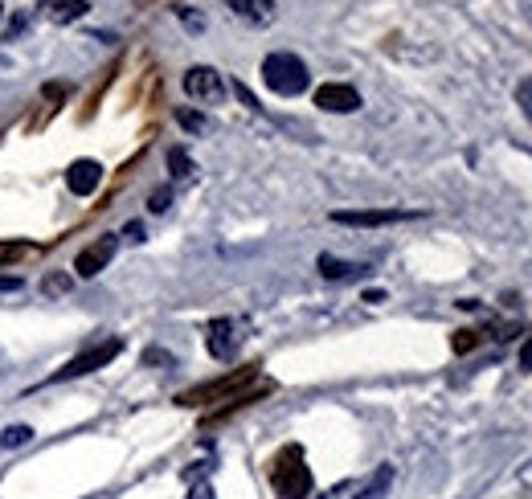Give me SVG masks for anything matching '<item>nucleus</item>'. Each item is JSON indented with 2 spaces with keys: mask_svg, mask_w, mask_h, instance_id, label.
<instances>
[{
  "mask_svg": "<svg viewBox=\"0 0 532 499\" xmlns=\"http://www.w3.org/2000/svg\"><path fill=\"white\" fill-rule=\"evenodd\" d=\"M262 82L275 90L279 99H295L307 90V82H312V74H307V66L295 58V54H271L262 62Z\"/></svg>",
  "mask_w": 532,
  "mask_h": 499,
  "instance_id": "1",
  "label": "nucleus"
},
{
  "mask_svg": "<svg viewBox=\"0 0 532 499\" xmlns=\"http://www.w3.org/2000/svg\"><path fill=\"white\" fill-rule=\"evenodd\" d=\"M271 483H275V491L283 499H307V491H312V471L303 467V450L299 446H287L283 455L275 459Z\"/></svg>",
  "mask_w": 532,
  "mask_h": 499,
  "instance_id": "2",
  "label": "nucleus"
},
{
  "mask_svg": "<svg viewBox=\"0 0 532 499\" xmlns=\"http://www.w3.org/2000/svg\"><path fill=\"white\" fill-rule=\"evenodd\" d=\"M123 352V340H103V344H95V348H86V352H78L74 360H66V365L54 373V381H74V377H86V373H95V369H103V365H111V360Z\"/></svg>",
  "mask_w": 532,
  "mask_h": 499,
  "instance_id": "3",
  "label": "nucleus"
},
{
  "mask_svg": "<svg viewBox=\"0 0 532 499\" xmlns=\"http://www.w3.org/2000/svg\"><path fill=\"white\" fill-rule=\"evenodd\" d=\"M185 95L197 103H221L226 99V82H221V74L213 66H193L185 74Z\"/></svg>",
  "mask_w": 532,
  "mask_h": 499,
  "instance_id": "4",
  "label": "nucleus"
},
{
  "mask_svg": "<svg viewBox=\"0 0 532 499\" xmlns=\"http://www.w3.org/2000/svg\"><path fill=\"white\" fill-rule=\"evenodd\" d=\"M115 234H107V238H99V242H91V246H86L82 254H78V262H74V270H78V275L82 279H95L99 275V270H107V262L115 258Z\"/></svg>",
  "mask_w": 532,
  "mask_h": 499,
  "instance_id": "5",
  "label": "nucleus"
},
{
  "mask_svg": "<svg viewBox=\"0 0 532 499\" xmlns=\"http://www.w3.org/2000/svg\"><path fill=\"white\" fill-rule=\"evenodd\" d=\"M316 107H324V111H332V115H348V111L361 107V95H357L352 86H344V82H324V86L316 90Z\"/></svg>",
  "mask_w": 532,
  "mask_h": 499,
  "instance_id": "6",
  "label": "nucleus"
},
{
  "mask_svg": "<svg viewBox=\"0 0 532 499\" xmlns=\"http://www.w3.org/2000/svg\"><path fill=\"white\" fill-rule=\"evenodd\" d=\"M418 213H406V209H336L332 221L340 225H393V221H410Z\"/></svg>",
  "mask_w": 532,
  "mask_h": 499,
  "instance_id": "7",
  "label": "nucleus"
},
{
  "mask_svg": "<svg viewBox=\"0 0 532 499\" xmlns=\"http://www.w3.org/2000/svg\"><path fill=\"white\" fill-rule=\"evenodd\" d=\"M99 180H103V164L99 160H74L70 172H66V185L74 197H91L99 189Z\"/></svg>",
  "mask_w": 532,
  "mask_h": 499,
  "instance_id": "8",
  "label": "nucleus"
},
{
  "mask_svg": "<svg viewBox=\"0 0 532 499\" xmlns=\"http://www.w3.org/2000/svg\"><path fill=\"white\" fill-rule=\"evenodd\" d=\"M205 344H209V356L213 360H234L238 356V332H234V324L230 320H213Z\"/></svg>",
  "mask_w": 532,
  "mask_h": 499,
  "instance_id": "9",
  "label": "nucleus"
},
{
  "mask_svg": "<svg viewBox=\"0 0 532 499\" xmlns=\"http://www.w3.org/2000/svg\"><path fill=\"white\" fill-rule=\"evenodd\" d=\"M250 377H254V369H242V373H234V377H226V381L201 385V389L185 393V397H181V405H201V401H209V397H230V393H234V389H242Z\"/></svg>",
  "mask_w": 532,
  "mask_h": 499,
  "instance_id": "10",
  "label": "nucleus"
},
{
  "mask_svg": "<svg viewBox=\"0 0 532 499\" xmlns=\"http://www.w3.org/2000/svg\"><path fill=\"white\" fill-rule=\"evenodd\" d=\"M226 5L250 25H271L275 21V0H226Z\"/></svg>",
  "mask_w": 532,
  "mask_h": 499,
  "instance_id": "11",
  "label": "nucleus"
},
{
  "mask_svg": "<svg viewBox=\"0 0 532 499\" xmlns=\"http://www.w3.org/2000/svg\"><path fill=\"white\" fill-rule=\"evenodd\" d=\"M41 9H46V17L50 21H58V25H70V21H78L86 9V0H41Z\"/></svg>",
  "mask_w": 532,
  "mask_h": 499,
  "instance_id": "12",
  "label": "nucleus"
},
{
  "mask_svg": "<svg viewBox=\"0 0 532 499\" xmlns=\"http://www.w3.org/2000/svg\"><path fill=\"white\" fill-rule=\"evenodd\" d=\"M320 275H324V279H357V275H365V266L340 262V258H332V254H320Z\"/></svg>",
  "mask_w": 532,
  "mask_h": 499,
  "instance_id": "13",
  "label": "nucleus"
},
{
  "mask_svg": "<svg viewBox=\"0 0 532 499\" xmlns=\"http://www.w3.org/2000/svg\"><path fill=\"white\" fill-rule=\"evenodd\" d=\"M168 172H172L176 180H189V176H193V160H189V152L172 148V152H168Z\"/></svg>",
  "mask_w": 532,
  "mask_h": 499,
  "instance_id": "14",
  "label": "nucleus"
},
{
  "mask_svg": "<svg viewBox=\"0 0 532 499\" xmlns=\"http://www.w3.org/2000/svg\"><path fill=\"white\" fill-rule=\"evenodd\" d=\"M389 483H393V467H381V471H377V479H373V483H369L357 499H381V495L389 491Z\"/></svg>",
  "mask_w": 532,
  "mask_h": 499,
  "instance_id": "15",
  "label": "nucleus"
},
{
  "mask_svg": "<svg viewBox=\"0 0 532 499\" xmlns=\"http://www.w3.org/2000/svg\"><path fill=\"white\" fill-rule=\"evenodd\" d=\"M29 438H33V430H29V426H9L5 434H0V446L13 450V446H25Z\"/></svg>",
  "mask_w": 532,
  "mask_h": 499,
  "instance_id": "16",
  "label": "nucleus"
},
{
  "mask_svg": "<svg viewBox=\"0 0 532 499\" xmlns=\"http://www.w3.org/2000/svg\"><path fill=\"white\" fill-rule=\"evenodd\" d=\"M516 103H520V111L532 119V78H524V82L516 86Z\"/></svg>",
  "mask_w": 532,
  "mask_h": 499,
  "instance_id": "17",
  "label": "nucleus"
},
{
  "mask_svg": "<svg viewBox=\"0 0 532 499\" xmlns=\"http://www.w3.org/2000/svg\"><path fill=\"white\" fill-rule=\"evenodd\" d=\"M176 123H181V127H189V131H201V127H205V119H201L197 111H185V107L176 111Z\"/></svg>",
  "mask_w": 532,
  "mask_h": 499,
  "instance_id": "18",
  "label": "nucleus"
},
{
  "mask_svg": "<svg viewBox=\"0 0 532 499\" xmlns=\"http://www.w3.org/2000/svg\"><path fill=\"white\" fill-rule=\"evenodd\" d=\"M41 291H46V295H66V291H70V279H62V275H50L46 283H41Z\"/></svg>",
  "mask_w": 532,
  "mask_h": 499,
  "instance_id": "19",
  "label": "nucleus"
},
{
  "mask_svg": "<svg viewBox=\"0 0 532 499\" xmlns=\"http://www.w3.org/2000/svg\"><path fill=\"white\" fill-rule=\"evenodd\" d=\"M168 205H172V193H168V189H156V193H152V201H148V209H152V213H164Z\"/></svg>",
  "mask_w": 532,
  "mask_h": 499,
  "instance_id": "20",
  "label": "nucleus"
},
{
  "mask_svg": "<svg viewBox=\"0 0 532 499\" xmlns=\"http://www.w3.org/2000/svg\"><path fill=\"white\" fill-rule=\"evenodd\" d=\"M479 344V336L475 332H455V352H471Z\"/></svg>",
  "mask_w": 532,
  "mask_h": 499,
  "instance_id": "21",
  "label": "nucleus"
},
{
  "mask_svg": "<svg viewBox=\"0 0 532 499\" xmlns=\"http://www.w3.org/2000/svg\"><path fill=\"white\" fill-rule=\"evenodd\" d=\"M520 369H524V373H532V336L520 344Z\"/></svg>",
  "mask_w": 532,
  "mask_h": 499,
  "instance_id": "22",
  "label": "nucleus"
},
{
  "mask_svg": "<svg viewBox=\"0 0 532 499\" xmlns=\"http://www.w3.org/2000/svg\"><path fill=\"white\" fill-rule=\"evenodd\" d=\"M123 234H127V242H144V225H140V221H131Z\"/></svg>",
  "mask_w": 532,
  "mask_h": 499,
  "instance_id": "23",
  "label": "nucleus"
},
{
  "mask_svg": "<svg viewBox=\"0 0 532 499\" xmlns=\"http://www.w3.org/2000/svg\"><path fill=\"white\" fill-rule=\"evenodd\" d=\"M0 291H21V275H0Z\"/></svg>",
  "mask_w": 532,
  "mask_h": 499,
  "instance_id": "24",
  "label": "nucleus"
},
{
  "mask_svg": "<svg viewBox=\"0 0 532 499\" xmlns=\"http://www.w3.org/2000/svg\"><path fill=\"white\" fill-rule=\"evenodd\" d=\"M17 250H21V246H13V242H0V262H9Z\"/></svg>",
  "mask_w": 532,
  "mask_h": 499,
  "instance_id": "25",
  "label": "nucleus"
},
{
  "mask_svg": "<svg viewBox=\"0 0 532 499\" xmlns=\"http://www.w3.org/2000/svg\"><path fill=\"white\" fill-rule=\"evenodd\" d=\"M0 17H5V5H0Z\"/></svg>",
  "mask_w": 532,
  "mask_h": 499,
  "instance_id": "26",
  "label": "nucleus"
}]
</instances>
